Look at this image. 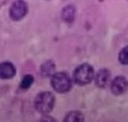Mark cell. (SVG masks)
<instances>
[{"label":"cell","mask_w":128,"mask_h":122,"mask_svg":"<svg viewBox=\"0 0 128 122\" xmlns=\"http://www.w3.org/2000/svg\"><path fill=\"white\" fill-rule=\"evenodd\" d=\"M94 77V69L89 64L77 66L73 73V80L78 85L83 86L91 83Z\"/></svg>","instance_id":"cell-1"},{"label":"cell","mask_w":128,"mask_h":122,"mask_svg":"<svg viewBox=\"0 0 128 122\" xmlns=\"http://www.w3.org/2000/svg\"><path fill=\"white\" fill-rule=\"evenodd\" d=\"M35 108L41 114H47L52 110L55 103V98L50 92H41L35 98Z\"/></svg>","instance_id":"cell-2"},{"label":"cell","mask_w":128,"mask_h":122,"mask_svg":"<svg viewBox=\"0 0 128 122\" xmlns=\"http://www.w3.org/2000/svg\"><path fill=\"white\" fill-rule=\"evenodd\" d=\"M51 86L57 92H68L72 88V79L66 72H58L51 77Z\"/></svg>","instance_id":"cell-3"},{"label":"cell","mask_w":128,"mask_h":122,"mask_svg":"<svg viewBox=\"0 0 128 122\" xmlns=\"http://www.w3.org/2000/svg\"><path fill=\"white\" fill-rule=\"evenodd\" d=\"M28 11V6L24 0H16L9 8V16L13 20L18 21L22 19Z\"/></svg>","instance_id":"cell-4"},{"label":"cell","mask_w":128,"mask_h":122,"mask_svg":"<svg viewBox=\"0 0 128 122\" xmlns=\"http://www.w3.org/2000/svg\"><path fill=\"white\" fill-rule=\"evenodd\" d=\"M94 81L97 87L102 88H106L111 82V73L107 69H101L94 75Z\"/></svg>","instance_id":"cell-5"},{"label":"cell","mask_w":128,"mask_h":122,"mask_svg":"<svg viewBox=\"0 0 128 122\" xmlns=\"http://www.w3.org/2000/svg\"><path fill=\"white\" fill-rule=\"evenodd\" d=\"M127 88V81L126 77H117L111 82V90L115 95H122Z\"/></svg>","instance_id":"cell-6"},{"label":"cell","mask_w":128,"mask_h":122,"mask_svg":"<svg viewBox=\"0 0 128 122\" xmlns=\"http://www.w3.org/2000/svg\"><path fill=\"white\" fill-rule=\"evenodd\" d=\"M16 75V67L10 62H3L0 64V77L3 79L12 78Z\"/></svg>","instance_id":"cell-7"},{"label":"cell","mask_w":128,"mask_h":122,"mask_svg":"<svg viewBox=\"0 0 128 122\" xmlns=\"http://www.w3.org/2000/svg\"><path fill=\"white\" fill-rule=\"evenodd\" d=\"M64 122H84V118L80 112L72 111L66 115Z\"/></svg>","instance_id":"cell-8"},{"label":"cell","mask_w":128,"mask_h":122,"mask_svg":"<svg viewBox=\"0 0 128 122\" xmlns=\"http://www.w3.org/2000/svg\"><path fill=\"white\" fill-rule=\"evenodd\" d=\"M34 82V77L32 75H26L23 79H22L21 83H20V88L22 89H27L33 84Z\"/></svg>","instance_id":"cell-9"},{"label":"cell","mask_w":128,"mask_h":122,"mask_svg":"<svg viewBox=\"0 0 128 122\" xmlns=\"http://www.w3.org/2000/svg\"><path fill=\"white\" fill-rule=\"evenodd\" d=\"M53 70H54V66H53V63H52L51 61H48L47 63H45L41 66V71H42L46 76H48V74L50 75Z\"/></svg>","instance_id":"cell-10"},{"label":"cell","mask_w":128,"mask_h":122,"mask_svg":"<svg viewBox=\"0 0 128 122\" xmlns=\"http://www.w3.org/2000/svg\"><path fill=\"white\" fill-rule=\"evenodd\" d=\"M119 60L122 64L124 65H126L127 64V47H126L124 48H123L122 50H121L120 54H119Z\"/></svg>","instance_id":"cell-11"},{"label":"cell","mask_w":128,"mask_h":122,"mask_svg":"<svg viewBox=\"0 0 128 122\" xmlns=\"http://www.w3.org/2000/svg\"><path fill=\"white\" fill-rule=\"evenodd\" d=\"M40 122H56V121H55V120H54L53 118H51V117H45L44 119H42V120H40Z\"/></svg>","instance_id":"cell-12"}]
</instances>
